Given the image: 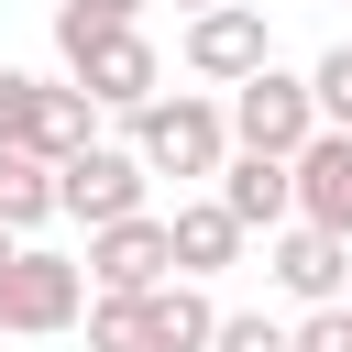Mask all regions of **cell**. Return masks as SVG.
Wrapping results in <instances>:
<instances>
[{
	"instance_id": "6da1fadb",
	"label": "cell",
	"mask_w": 352,
	"mask_h": 352,
	"mask_svg": "<svg viewBox=\"0 0 352 352\" xmlns=\"http://www.w3.org/2000/svg\"><path fill=\"white\" fill-rule=\"evenodd\" d=\"M55 55H66V77H77L99 110H121V121L165 88V55L143 44V22H110L99 0H66V11H55Z\"/></svg>"
},
{
	"instance_id": "7a4b0ae2",
	"label": "cell",
	"mask_w": 352,
	"mask_h": 352,
	"mask_svg": "<svg viewBox=\"0 0 352 352\" xmlns=\"http://www.w3.org/2000/svg\"><path fill=\"white\" fill-rule=\"evenodd\" d=\"M220 308L198 275H165L143 297H88V352H209Z\"/></svg>"
},
{
	"instance_id": "3957f363",
	"label": "cell",
	"mask_w": 352,
	"mask_h": 352,
	"mask_svg": "<svg viewBox=\"0 0 352 352\" xmlns=\"http://www.w3.org/2000/svg\"><path fill=\"white\" fill-rule=\"evenodd\" d=\"M132 154L154 165V176H220L231 165V99H198V88H154L143 110H132Z\"/></svg>"
},
{
	"instance_id": "277c9868",
	"label": "cell",
	"mask_w": 352,
	"mask_h": 352,
	"mask_svg": "<svg viewBox=\"0 0 352 352\" xmlns=\"http://www.w3.org/2000/svg\"><path fill=\"white\" fill-rule=\"evenodd\" d=\"M88 88L77 77H22V66H0V143H22V154H44V165H66V154H88L99 132H88Z\"/></svg>"
},
{
	"instance_id": "5b68a950",
	"label": "cell",
	"mask_w": 352,
	"mask_h": 352,
	"mask_svg": "<svg viewBox=\"0 0 352 352\" xmlns=\"http://www.w3.org/2000/svg\"><path fill=\"white\" fill-rule=\"evenodd\" d=\"M77 319H88V264L22 242L0 264V341H44V330H77Z\"/></svg>"
},
{
	"instance_id": "8992f818",
	"label": "cell",
	"mask_w": 352,
	"mask_h": 352,
	"mask_svg": "<svg viewBox=\"0 0 352 352\" xmlns=\"http://www.w3.org/2000/svg\"><path fill=\"white\" fill-rule=\"evenodd\" d=\"M308 132H319V88H308V77L253 66V77L231 88V143H242V154H297Z\"/></svg>"
},
{
	"instance_id": "52a82bcc",
	"label": "cell",
	"mask_w": 352,
	"mask_h": 352,
	"mask_svg": "<svg viewBox=\"0 0 352 352\" xmlns=\"http://www.w3.org/2000/svg\"><path fill=\"white\" fill-rule=\"evenodd\" d=\"M143 176H154V165H143L132 143H88V154L55 165V209L88 220V231H99V220H132V209H143Z\"/></svg>"
},
{
	"instance_id": "ba28073f",
	"label": "cell",
	"mask_w": 352,
	"mask_h": 352,
	"mask_svg": "<svg viewBox=\"0 0 352 352\" xmlns=\"http://www.w3.org/2000/svg\"><path fill=\"white\" fill-rule=\"evenodd\" d=\"M165 275H176V231H165L154 209L88 231V286H99V297H143V286H165Z\"/></svg>"
},
{
	"instance_id": "9c48e42d",
	"label": "cell",
	"mask_w": 352,
	"mask_h": 352,
	"mask_svg": "<svg viewBox=\"0 0 352 352\" xmlns=\"http://www.w3.org/2000/svg\"><path fill=\"white\" fill-rule=\"evenodd\" d=\"M253 66H275V33H264V11H253V0L187 11V77H209V88H242Z\"/></svg>"
},
{
	"instance_id": "30bf717a",
	"label": "cell",
	"mask_w": 352,
	"mask_h": 352,
	"mask_svg": "<svg viewBox=\"0 0 352 352\" xmlns=\"http://www.w3.org/2000/svg\"><path fill=\"white\" fill-rule=\"evenodd\" d=\"M264 275H275L297 308H330V297H352V242H341V231H319V220H286V231H275V253H264Z\"/></svg>"
},
{
	"instance_id": "8fae6325",
	"label": "cell",
	"mask_w": 352,
	"mask_h": 352,
	"mask_svg": "<svg viewBox=\"0 0 352 352\" xmlns=\"http://www.w3.org/2000/svg\"><path fill=\"white\" fill-rule=\"evenodd\" d=\"M220 209H231L242 231H286V220H297V154H242V143H231Z\"/></svg>"
},
{
	"instance_id": "7c38bea8",
	"label": "cell",
	"mask_w": 352,
	"mask_h": 352,
	"mask_svg": "<svg viewBox=\"0 0 352 352\" xmlns=\"http://www.w3.org/2000/svg\"><path fill=\"white\" fill-rule=\"evenodd\" d=\"M297 220H319V231L352 242V132H330V121L297 143Z\"/></svg>"
},
{
	"instance_id": "4fadbf2b",
	"label": "cell",
	"mask_w": 352,
	"mask_h": 352,
	"mask_svg": "<svg viewBox=\"0 0 352 352\" xmlns=\"http://www.w3.org/2000/svg\"><path fill=\"white\" fill-rule=\"evenodd\" d=\"M165 231H176V275H198V286H209V275H220V264L242 253V220H231L220 198H187V209L165 220Z\"/></svg>"
},
{
	"instance_id": "5bb4252c",
	"label": "cell",
	"mask_w": 352,
	"mask_h": 352,
	"mask_svg": "<svg viewBox=\"0 0 352 352\" xmlns=\"http://www.w3.org/2000/svg\"><path fill=\"white\" fill-rule=\"evenodd\" d=\"M0 220H11L22 242H33L44 220H66V209H55V165H44V154H22V143H0Z\"/></svg>"
},
{
	"instance_id": "9a60e30c",
	"label": "cell",
	"mask_w": 352,
	"mask_h": 352,
	"mask_svg": "<svg viewBox=\"0 0 352 352\" xmlns=\"http://www.w3.org/2000/svg\"><path fill=\"white\" fill-rule=\"evenodd\" d=\"M209 352H297V330H286V319H264V308H242V319H220V330H209Z\"/></svg>"
},
{
	"instance_id": "2e32d148",
	"label": "cell",
	"mask_w": 352,
	"mask_h": 352,
	"mask_svg": "<svg viewBox=\"0 0 352 352\" xmlns=\"http://www.w3.org/2000/svg\"><path fill=\"white\" fill-rule=\"evenodd\" d=\"M308 88H319V121H330V132H352V44H330V55L308 66Z\"/></svg>"
},
{
	"instance_id": "e0dca14e",
	"label": "cell",
	"mask_w": 352,
	"mask_h": 352,
	"mask_svg": "<svg viewBox=\"0 0 352 352\" xmlns=\"http://www.w3.org/2000/svg\"><path fill=\"white\" fill-rule=\"evenodd\" d=\"M297 352H352V297L308 308V319H297Z\"/></svg>"
},
{
	"instance_id": "ac0fdd59",
	"label": "cell",
	"mask_w": 352,
	"mask_h": 352,
	"mask_svg": "<svg viewBox=\"0 0 352 352\" xmlns=\"http://www.w3.org/2000/svg\"><path fill=\"white\" fill-rule=\"evenodd\" d=\"M99 11H110V22H143V0H99Z\"/></svg>"
},
{
	"instance_id": "d6986e66",
	"label": "cell",
	"mask_w": 352,
	"mask_h": 352,
	"mask_svg": "<svg viewBox=\"0 0 352 352\" xmlns=\"http://www.w3.org/2000/svg\"><path fill=\"white\" fill-rule=\"evenodd\" d=\"M11 253H22V231H11V220H0V264H11Z\"/></svg>"
},
{
	"instance_id": "ffe728a7",
	"label": "cell",
	"mask_w": 352,
	"mask_h": 352,
	"mask_svg": "<svg viewBox=\"0 0 352 352\" xmlns=\"http://www.w3.org/2000/svg\"><path fill=\"white\" fill-rule=\"evenodd\" d=\"M176 11H220V0H176Z\"/></svg>"
}]
</instances>
